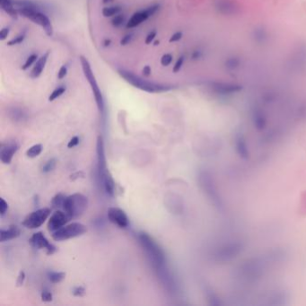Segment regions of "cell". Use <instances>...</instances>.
I'll list each match as a JSON object with an SVG mask.
<instances>
[{
	"label": "cell",
	"instance_id": "cell-1",
	"mask_svg": "<svg viewBox=\"0 0 306 306\" xmlns=\"http://www.w3.org/2000/svg\"><path fill=\"white\" fill-rule=\"evenodd\" d=\"M14 3L17 6V11L20 15L41 26L46 32L47 35L52 36L54 29L51 20L45 14L41 13L38 5L31 1L26 0H18Z\"/></svg>",
	"mask_w": 306,
	"mask_h": 306
},
{
	"label": "cell",
	"instance_id": "cell-2",
	"mask_svg": "<svg viewBox=\"0 0 306 306\" xmlns=\"http://www.w3.org/2000/svg\"><path fill=\"white\" fill-rule=\"evenodd\" d=\"M96 153L98 177L100 179V182H101L105 192L109 196L113 197L114 192H115V183H114L113 175L108 170L107 160H106V156H105L104 143H103L102 136H99L97 138Z\"/></svg>",
	"mask_w": 306,
	"mask_h": 306
},
{
	"label": "cell",
	"instance_id": "cell-3",
	"mask_svg": "<svg viewBox=\"0 0 306 306\" xmlns=\"http://www.w3.org/2000/svg\"><path fill=\"white\" fill-rule=\"evenodd\" d=\"M118 73L123 79L128 82V84H130L133 87L138 88L145 92L159 93V92H168L170 90H172V86L148 81L147 79H144L138 75L134 74L131 71L126 70L124 68L118 69Z\"/></svg>",
	"mask_w": 306,
	"mask_h": 306
},
{
	"label": "cell",
	"instance_id": "cell-4",
	"mask_svg": "<svg viewBox=\"0 0 306 306\" xmlns=\"http://www.w3.org/2000/svg\"><path fill=\"white\" fill-rule=\"evenodd\" d=\"M138 240L140 245H142L144 250L147 251L148 255L153 262V266L157 271L164 274V263H165V255L163 250L160 248L155 241L146 233L138 234Z\"/></svg>",
	"mask_w": 306,
	"mask_h": 306
},
{
	"label": "cell",
	"instance_id": "cell-5",
	"mask_svg": "<svg viewBox=\"0 0 306 306\" xmlns=\"http://www.w3.org/2000/svg\"><path fill=\"white\" fill-rule=\"evenodd\" d=\"M80 62H81L82 69L84 72V75L87 78V82L89 83L91 89H92V93L94 95L98 110L101 114H103L104 111H105L104 100H103V96H102V91L98 86L95 76L92 72V66L90 65L89 61H87V58H85L84 56L80 57Z\"/></svg>",
	"mask_w": 306,
	"mask_h": 306
},
{
	"label": "cell",
	"instance_id": "cell-6",
	"mask_svg": "<svg viewBox=\"0 0 306 306\" xmlns=\"http://www.w3.org/2000/svg\"><path fill=\"white\" fill-rule=\"evenodd\" d=\"M87 206L88 199L87 197L81 193H75L66 197L62 209L73 219L81 216L87 210Z\"/></svg>",
	"mask_w": 306,
	"mask_h": 306
},
{
	"label": "cell",
	"instance_id": "cell-7",
	"mask_svg": "<svg viewBox=\"0 0 306 306\" xmlns=\"http://www.w3.org/2000/svg\"><path fill=\"white\" fill-rule=\"evenodd\" d=\"M200 183L207 196L214 205V207H216L218 210H224V201L220 197L212 176L207 172L202 173L200 174Z\"/></svg>",
	"mask_w": 306,
	"mask_h": 306
},
{
	"label": "cell",
	"instance_id": "cell-8",
	"mask_svg": "<svg viewBox=\"0 0 306 306\" xmlns=\"http://www.w3.org/2000/svg\"><path fill=\"white\" fill-rule=\"evenodd\" d=\"M87 232V227L86 225L75 222L69 225H64L61 229L57 230L54 233H52L51 236L53 240L62 242L81 236Z\"/></svg>",
	"mask_w": 306,
	"mask_h": 306
},
{
	"label": "cell",
	"instance_id": "cell-9",
	"mask_svg": "<svg viewBox=\"0 0 306 306\" xmlns=\"http://www.w3.org/2000/svg\"><path fill=\"white\" fill-rule=\"evenodd\" d=\"M51 210L49 208H43L35 210L28 214L23 221L22 225L29 229H36L45 223L48 217L51 215Z\"/></svg>",
	"mask_w": 306,
	"mask_h": 306
},
{
	"label": "cell",
	"instance_id": "cell-10",
	"mask_svg": "<svg viewBox=\"0 0 306 306\" xmlns=\"http://www.w3.org/2000/svg\"><path fill=\"white\" fill-rule=\"evenodd\" d=\"M243 250V245L239 242H230L224 244L216 252V258L219 261L227 262L229 260L235 259L238 254H240Z\"/></svg>",
	"mask_w": 306,
	"mask_h": 306
},
{
	"label": "cell",
	"instance_id": "cell-11",
	"mask_svg": "<svg viewBox=\"0 0 306 306\" xmlns=\"http://www.w3.org/2000/svg\"><path fill=\"white\" fill-rule=\"evenodd\" d=\"M159 5H153L148 6L145 10L138 11L135 13L127 23V28L132 29L141 25L145 21L148 20L151 16H153L159 10Z\"/></svg>",
	"mask_w": 306,
	"mask_h": 306
},
{
	"label": "cell",
	"instance_id": "cell-12",
	"mask_svg": "<svg viewBox=\"0 0 306 306\" xmlns=\"http://www.w3.org/2000/svg\"><path fill=\"white\" fill-rule=\"evenodd\" d=\"M30 244L34 249H45L47 254L51 255L56 251V247L51 245L42 232H38L30 238Z\"/></svg>",
	"mask_w": 306,
	"mask_h": 306
},
{
	"label": "cell",
	"instance_id": "cell-13",
	"mask_svg": "<svg viewBox=\"0 0 306 306\" xmlns=\"http://www.w3.org/2000/svg\"><path fill=\"white\" fill-rule=\"evenodd\" d=\"M71 220L70 216L65 211L57 210L51 214V218L48 222V229L51 233H54L57 230L61 229Z\"/></svg>",
	"mask_w": 306,
	"mask_h": 306
},
{
	"label": "cell",
	"instance_id": "cell-14",
	"mask_svg": "<svg viewBox=\"0 0 306 306\" xmlns=\"http://www.w3.org/2000/svg\"><path fill=\"white\" fill-rule=\"evenodd\" d=\"M108 219L120 228H127L129 225L128 215L124 210L119 208H110L108 210Z\"/></svg>",
	"mask_w": 306,
	"mask_h": 306
},
{
	"label": "cell",
	"instance_id": "cell-15",
	"mask_svg": "<svg viewBox=\"0 0 306 306\" xmlns=\"http://www.w3.org/2000/svg\"><path fill=\"white\" fill-rule=\"evenodd\" d=\"M212 89L217 94L230 95V94H234L235 92H240L243 87L239 85H234V84H228V83H213Z\"/></svg>",
	"mask_w": 306,
	"mask_h": 306
},
{
	"label": "cell",
	"instance_id": "cell-16",
	"mask_svg": "<svg viewBox=\"0 0 306 306\" xmlns=\"http://www.w3.org/2000/svg\"><path fill=\"white\" fill-rule=\"evenodd\" d=\"M235 151L241 158L247 160L250 156L249 148L247 146L246 139L243 133H237L235 137Z\"/></svg>",
	"mask_w": 306,
	"mask_h": 306
},
{
	"label": "cell",
	"instance_id": "cell-17",
	"mask_svg": "<svg viewBox=\"0 0 306 306\" xmlns=\"http://www.w3.org/2000/svg\"><path fill=\"white\" fill-rule=\"evenodd\" d=\"M215 8L224 16L235 15L239 9L233 0H217L215 2Z\"/></svg>",
	"mask_w": 306,
	"mask_h": 306
},
{
	"label": "cell",
	"instance_id": "cell-18",
	"mask_svg": "<svg viewBox=\"0 0 306 306\" xmlns=\"http://www.w3.org/2000/svg\"><path fill=\"white\" fill-rule=\"evenodd\" d=\"M18 150V145L16 142H11L3 146L0 152L1 162L5 164H9L13 160L14 155Z\"/></svg>",
	"mask_w": 306,
	"mask_h": 306
},
{
	"label": "cell",
	"instance_id": "cell-19",
	"mask_svg": "<svg viewBox=\"0 0 306 306\" xmlns=\"http://www.w3.org/2000/svg\"><path fill=\"white\" fill-rule=\"evenodd\" d=\"M49 56H50V51H47L44 55H42L40 59H38V61H36L35 65L33 66L30 73V77L31 79H36L41 76L44 67L46 66Z\"/></svg>",
	"mask_w": 306,
	"mask_h": 306
},
{
	"label": "cell",
	"instance_id": "cell-20",
	"mask_svg": "<svg viewBox=\"0 0 306 306\" xmlns=\"http://www.w3.org/2000/svg\"><path fill=\"white\" fill-rule=\"evenodd\" d=\"M21 231L16 225H11L8 229L0 231V241L2 243L6 241L13 240L20 235Z\"/></svg>",
	"mask_w": 306,
	"mask_h": 306
},
{
	"label": "cell",
	"instance_id": "cell-21",
	"mask_svg": "<svg viewBox=\"0 0 306 306\" xmlns=\"http://www.w3.org/2000/svg\"><path fill=\"white\" fill-rule=\"evenodd\" d=\"M252 122L258 130H262L265 128L267 125V119L264 115V113H262L260 110H257L252 115Z\"/></svg>",
	"mask_w": 306,
	"mask_h": 306
},
{
	"label": "cell",
	"instance_id": "cell-22",
	"mask_svg": "<svg viewBox=\"0 0 306 306\" xmlns=\"http://www.w3.org/2000/svg\"><path fill=\"white\" fill-rule=\"evenodd\" d=\"M14 4L15 3L13 2V0H0V5H1L2 10L5 11V13L7 15H9L12 18L16 19L17 14H19V13H18L17 9L15 8Z\"/></svg>",
	"mask_w": 306,
	"mask_h": 306
},
{
	"label": "cell",
	"instance_id": "cell-23",
	"mask_svg": "<svg viewBox=\"0 0 306 306\" xmlns=\"http://www.w3.org/2000/svg\"><path fill=\"white\" fill-rule=\"evenodd\" d=\"M122 10V8L119 5H113V6H106L103 7L102 10V16L105 17H111V16H116L120 14Z\"/></svg>",
	"mask_w": 306,
	"mask_h": 306
},
{
	"label": "cell",
	"instance_id": "cell-24",
	"mask_svg": "<svg viewBox=\"0 0 306 306\" xmlns=\"http://www.w3.org/2000/svg\"><path fill=\"white\" fill-rule=\"evenodd\" d=\"M42 152V146L41 144H36L26 151V155L29 158H35Z\"/></svg>",
	"mask_w": 306,
	"mask_h": 306
},
{
	"label": "cell",
	"instance_id": "cell-25",
	"mask_svg": "<svg viewBox=\"0 0 306 306\" xmlns=\"http://www.w3.org/2000/svg\"><path fill=\"white\" fill-rule=\"evenodd\" d=\"M66 276V273L64 272H57V271H51L48 273V277L52 283H60L61 282Z\"/></svg>",
	"mask_w": 306,
	"mask_h": 306
},
{
	"label": "cell",
	"instance_id": "cell-26",
	"mask_svg": "<svg viewBox=\"0 0 306 306\" xmlns=\"http://www.w3.org/2000/svg\"><path fill=\"white\" fill-rule=\"evenodd\" d=\"M66 199V196L64 194L59 193L57 194L56 196L53 197V199H51V205L54 209H61L63 208V204H64V201Z\"/></svg>",
	"mask_w": 306,
	"mask_h": 306
},
{
	"label": "cell",
	"instance_id": "cell-27",
	"mask_svg": "<svg viewBox=\"0 0 306 306\" xmlns=\"http://www.w3.org/2000/svg\"><path fill=\"white\" fill-rule=\"evenodd\" d=\"M66 91V87L65 86H61V87H57L56 89L51 92V95L49 97V101L50 102H53L55 101L56 99H58L59 97L61 96L62 94Z\"/></svg>",
	"mask_w": 306,
	"mask_h": 306
},
{
	"label": "cell",
	"instance_id": "cell-28",
	"mask_svg": "<svg viewBox=\"0 0 306 306\" xmlns=\"http://www.w3.org/2000/svg\"><path fill=\"white\" fill-rule=\"evenodd\" d=\"M126 22V16H124L122 14H118L116 16H114L112 19V26L115 28H119L122 26L123 24H125Z\"/></svg>",
	"mask_w": 306,
	"mask_h": 306
},
{
	"label": "cell",
	"instance_id": "cell-29",
	"mask_svg": "<svg viewBox=\"0 0 306 306\" xmlns=\"http://www.w3.org/2000/svg\"><path fill=\"white\" fill-rule=\"evenodd\" d=\"M240 61L236 58H231L225 61V66L230 70H235L236 68H238L240 66Z\"/></svg>",
	"mask_w": 306,
	"mask_h": 306
},
{
	"label": "cell",
	"instance_id": "cell-30",
	"mask_svg": "<svg viewBox=\"0 0 306 306\" xmlns=\"http://www.w3.org/2000/svg\"><path fill=\"white\" fill-rule=\"evenodd\" d=\"M56 164V159L53 158L49 160V161L43 165V167H42V172H43V173H50V172L53 171V170L55 169Z\"/></svg>",
	"mask_w": 306,
	"mask_h": 306
},
{
	"label": "cell",
	"instance_id": "cell-31",
	"mask_svg": "<svg viewBox=\"0 0 306 306\" xmlns=\"http://www.w3.org/2000/svg\"><path fill=\"white\" fill-rule=\"evenodd\" d=\"M38 61V55L37 54H31V56L26 60V63L24 64V66H22L23 70L28 69L30 66H32L34 64V62Z\"/></svg>",
	"mask_w": 306,
	"mask_h": 306
},
{
	"label": "cell",
	"instance_id": "cell-32",
	"mask_svg": "<svg viewBox=\"0 0 306 306\" xmlns=\"http://www.w3.org/2000/svg\"><path fill=\"white\" fill-rule=\"evenodd\" d=\"M26 39V33H20L19 35L16 36L14 39H12L9 41H7V45L12 46V45H16V44H20Z\"/></svg>",
	"mask_w": 306,
	"mask_h": 306
},
{
	"label": "cell",
	"instance_id": "cell-33",
	"mask_svg": "<svg viewBox=\"0 0 306 306\" xmlns=\"http://www.w3.org/2000/svg\"><path fill=\"white\" fill-rule=\"evenodd\" d=\"M174 60V57L172 54L170 53H166L164 54L162 58H161V65L163 66H168L169 65H171V63L173 62Z\"/></svg>",
	"mask_w": 306,
	"mask_h": 306
},
{
	"label": "cell",
	"instance_id": "cell-34",
	"mask_svg": "<svg viewBox=\"0 0 306 306\" xmlns=\"http://www.w3.org/2000/svg\"><path fill=\"white\" fill-rule=\"evenodd\" d=\"M184 57H180L178 60H177L176 63L174 64V67H173V72H174V73H178V72L181 70V68H182V66L184 65Z\"/></svg>",
	"mask_w": 306,
	"mask_h": 306
},
{
	"label": "cell",
	"instance_id": "cell-35",
	"mask_svg": "<svg viewBox=\"0 0 306 306\" xmlns=\"http://www.w3.org/2000/svg\"><path fill=\"white\" fill-rule=\"evenodd\" d=\"M7 210H8L7 202L4 199H0V215L4 216Z\"/></svg>",
	"mask_w": 306,
	"mask_h": 306
},
{
	"label": "cell",
	"instance_id": "cell-36",
	"mask_svg": "<svg viewBox=\"0 0 306 306\" xmlns=\"http://www.w3.org/2000/svg\"><path fill=\"white\" fill-rule=\"evenodd\" d=\"M66 74H67V66H66V65H63V66L60 68L59 72H58V75H57L58 79L62 80L63 78H65V77L66 76Z\"/></svg>",
	"mask_w": 306,
	"mask_h": 306
},
{
	"label": "cell",
	"instance_id": "cell-37",
	"mask_svg": "<svg viewBox=\"0 0 306 306\" xmlns=\"http://www.w3.org/2000/svg\"><path fill=\"white\" fill-rule=\"evenodd\" d=\"M41 300L43 302H46V303L52 301V294L50 291H43L41 293Z\"/></svg>",
	"mask_w": 306,
	"mask_h": 306
},
{
	"label": "cell",
	"instance_id": "cell-38",
	"mask_svg": "<svg viewBox=\"0 0 306 306\" xmlns=\"http://www.w3.org/2000/svg\"><path fill=\"white\" fill-rule=\"evenodd\" d=\"M156 34H157V31H155V30L150 31V32L148 33V36L146 37V40H145L146 44H151V42H152V41L154 40V38L156 37Z\"/></svg>",
	"mask_w": 306,
	"mask_h": 306
},
{
	"label": "cell",
	"instance_id": "cell-39",
	"mask_svg": "<svg viewBox=\"0 0 306 306\" xmlns=\"http://www.w3.org/2000/svg\"><path fill=\"white\" fill-rule=\"evenodd\" d=\"M86 294V289L83 286H77L73 290V295L75 296H83Z\"/></svg>",
	"mask_w": 306,
	"mask_h": 306
},
{
	"label": "cell",
	"instance_id": "cell-40",
	"mask_svg": "<svg viewBox=\"0 0 306 306\" xmlns=\"http://www.w3.org/2000/svg\"><path fill=\"white\" fill-rule=\"evenodd\" d=\"M133 40V34L131 33H128L127 35L124 36L122 39L121 40V44L122 45H127V44H129Z\"/></svg>",
	"mask_w": 306,
	"mask_h": 306
},
{
	"label": "cell",
	"instance_id": "cell-41",
	"mask_svg": "<svg viewBox=\"0 0 306 306\" xmlns=\"http://www.w3.org/2000/svg\"><path fill=\"white\" fill-rule=\"evenodd\" d=\"M9 32H10V30H9L8 27L3 28L0 31V39H1V41H5V39L7 38V36L9 35Z\"/></svg>",
	"mask_w": 306,
	"mask_h": 306
},
{
	"label": "cell",
	"instance_id": "cell-42",
	"mask_svg": "<svg viewBox=\"0 0 306 306\" xmlns=\"http://www.w3.org/2000/svg\"><path fill=\"white\" fill-rule=\"evenodd\" d=\"M182 37H183V32L177 31V32H175V33L173 34V36L170 38L169 42H176V41H179L182 39Z\"/></svg>",
	"mask_w": 306,
	"mask_h": 306
},
{
	"label": "cell",
	"instance_id": "cell-43",
	"mask_svg": "<svg viewBox=\"0 0 306 306\" xmlns=\"http://www.w3.org/2000/svg\"><path fill=\"white\" fill-rule=\"evenodd\" d=\"M78 144H79V138L78 137H74V138H72L70 139V141L67 144V148H75V147H77Z\"/></svg>",
	"mask_w": 306,
	"mask_h": 306
},
{
	"label": "cell",
	"instance_id": "cell-44",
	"mask_svg": "<svg viewBox=\"0 0 306 306\" xmlns=\"http://www.w3.org/2000/svg\"><path fill=\"white\" fill-rule=\"evenodd\" d=\"M25 279H26V273H25L24 271H21L20 273H19V275H18V277H17V282H16L17 286H22V285L24 284Z\"/></svg>",
	"mask_w": 306,
	"mask_h": 306
},
{
	"label": "cell",
	"instance_id": "cell-45",
	"mask_svg": "<svg viewBox=\"0 0 306 306\" xmlns=\"http://www.w3.org/2000/svg\"><path fill=\"white\" fill-rule=\"evenodd\" d=\"M142 73H143L145 77H149L151 75V67L150 66H145L142 69Z\"/></svg>",
	"mask_w": 306,
	"mask_h": 306
},
{
	"label": "cell",
	"instance_id": "cell-46",
	"mask_svg": "<svg viewBox=\"0 0 306 306\" xmlns=\"http://www.w3.org/2000/svg\"><path fill=\"white\" fill-rule=\"evenodd\" d=\"M113 0H102V3L103 4H109V3H112Z\"/></svg>",
	"mask_w": 306,
	"mask_h": 306
},
{
	"label": "cell",
	"instance_id": "cell-47",
	"mask_svg": "<svg viewBox=\"0 0 306 306\" xmlns=\"http://www.w3.org/2000/svg\"><path fill=\"white\" fill-rule=\"evenodd\" d=\"M103 43H104V46H109L110 43H111V41H110V40H106Z\"/></svg>",
	"mask_w": 306,
	"mask_h": 306
}]
</instances>
